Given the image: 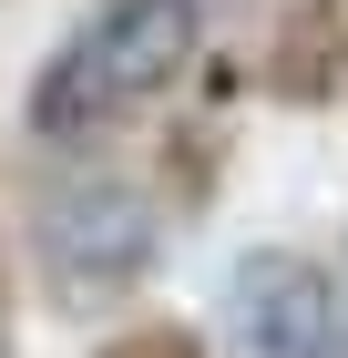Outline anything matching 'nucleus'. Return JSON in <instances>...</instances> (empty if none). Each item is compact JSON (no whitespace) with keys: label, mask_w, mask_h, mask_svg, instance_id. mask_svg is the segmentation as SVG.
<instances>
[{"label":"nucleus","mask_w":348,"mask_h":358,"mask_svg":"<svg viewBox=\"0 0 348 358\" xmlns=\"http://www.w3.org/2000/svg\"><path fill=\"white\" fill-rule=\"evenodd\" d=\"M215 0H92L62 52L31 72V134L41 143H103L123 123L164 103L185 83V62L205 52Z\"/></svg>","instance_id":"nucleus-1"},{"label":"nucleus","mask_w":348,"mask_h":358,"mask_svg":"<svg viewBox=\"0 0 348 358\" xmlns=\"http://www.w3.org/2000/svg\"><path fill=\"white\" fill-rule=\"evenodd\" d=\"M225 328H236L246 358H348V297L307 256L267 246V256H246L236 287H225Z\"/></svg>","instance_id":"nucleus-2"},{"label":"nucleus","mask_w":348,"mask_h":358,"mask_svg":"<svg viewBox=\"0 0 348 358\" xmlns=\"http://www.w3.org/2000/svg\"><path fill=\"white\" fill-rule=\"evenodd\" d=\"M41 256H52V297H103L154 256V215L134 185L82 174V185L41 194Z\"/></svg>","instance_id":"nucleus-3"},{"label":"nucleus","mask_w":348,"mask_h":358,"mask_svg":"<svg viewBox=\"0 0 348 358\" xmlns=\"http://www.w3.org/2000/svg\"><path fill=\"white\" fill-rule=\"evenodd\" d=\"M348 83V0H287L267 41V92L277 103H328Z\"/></svg>","instance_id":"nucleus-4"},{"label":"nucleus","mask_w":348,"mask_h":358,"mask_svg":"<svg viewBox=\"0 0 348 358\" xmlns=\"http://www.w3.org/2000/svg\"><path fill=\"white\" fill-rule=\"evenodd\" d=\"M103 358H205V338H195L185 317H144V328L103 338Z\"/></svg>","instance_id":"nucleus-5"},{"label":"nucleus","mask_w":348,"mask_h":358,"mask_svg":"<svg viewBox=\"0 0 348 358\" xmlns=\"http://www.w3.org/2000/svg\"><path fill=\"white\" fill-rule=\"evenodd\" d=\"M11 317H21V276H11V246H0V358H11Z\"/></svg>","instance_id":"nucleus-6"}]
</instances>
